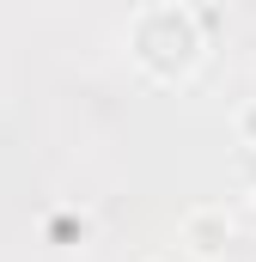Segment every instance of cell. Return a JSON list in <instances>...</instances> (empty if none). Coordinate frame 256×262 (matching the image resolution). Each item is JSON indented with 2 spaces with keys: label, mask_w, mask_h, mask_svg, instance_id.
Segmentation results:
<instances>
[{
  "label": "cell",
  "mask_w": 256,
  "mask_h": 262,
  "mask_svg": "<svg viewBox=\"0 0 256 262\" xmlns=\"http://www.w3.org/2000/svg\"><path fill=\"white\" fill-rule=\"evenodd\" d=\"M238 134H244V146H256V104L238 110Z\"/></svg>",
  "instance_id": "obj_3"
},
{
  "label": "cell",
  "mask_w": 256,
  "mask_h": 262,
  "mask_svg": "<svg viewBox=\"0 0 256 262\" xmlns=\"http://www.w3.org/2000/svg\"><path fill=\"white\" fill-rule=\"evenodd\" d=\"M128 55L146 67L153 79H183L195 61H201V25H195L189 6H140L134 25H128Z\"/></svg>",
  "instance_id": "obj_1"
},
{
  "label": "cell",
  "mask_w": 256,
  "mask_h": 262,
  "mask_svg": "<svg viewBox=\"0 0 256 262\" xmlns=\"http://www.w3.org/2000/svg\"><path fill=\"white\" fill-rule=\"evenodd\" d=\"M183 244H189L195 256H226V244H232V213L226 207H189L183 213Z\"/></svg>",
  "instance_id": "obj_2"
}]
</instances>
